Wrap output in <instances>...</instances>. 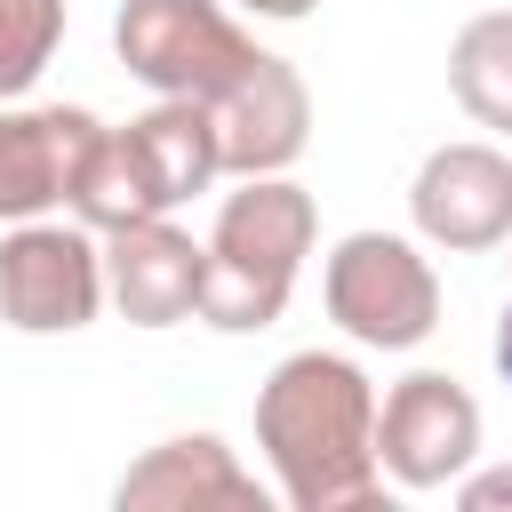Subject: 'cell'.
<instances>
[{
	"instance_id": "cell-1",
	"label": "cell",
	"mask_w": 512,
	"mask_h": 512,
	"mask_svg": "<svg viewBox=\"0 0 512 512\" xmlns=\"http://www.w3.org/2000/svg\"><path fill=\"white\" fill-rule=\"evenodd\" d=\"M256 448L296 512H368L384 496L376 392L336 352H296L256 392Z\"/></svg>"
},
{
	"instance_id": "cell-2",
	"label": "cell",
	"mask_w": 512,
	"mask_h": 512,
	"mask_svg": "<svg viewBox=\"0 0 512 512\" xmlns=\"http://www.w3.org/2000/svg\"><path fill=\"white\" fill-rule=\"evenodd\" d=\"M208 176H216L208 104L160 96V104L136 112L128 128H96V144H88V160H80V176H72V208H80V224L120 232V224L168 216V208L192 200Z\"/></svg>"
},
{
	"instance_id": "cell-3",
	"label": "cell",
	"mask_w": 512,
	"mask_h": 512,
	"mask_svg": "<svg viewBox=\"0 0 512 512\" xmlns=\"http://www.w3.org/2000/svg\"><path fill=\"white\" fill-rule=\"evenodd\" d=\"M312 192H296L288 176H248L224 208H216V232H208V272H200V320L248 336V328H272L288 288H296V264L312 248Z\"/></svg>"
},
{
	"instance_id": "cell-4",
	"label": "cell",
	"mask_w": 512,
	"mask_h": 512,
	"mask_svg": "<svg viewBox=\"0 0 512 512\" xmlns=\"http://www.w3.org/2000/svg\"><path fill=\"white\" fill-rule=\"evenodd\" d=\"M112 48L144 88L192 96V104H216L256 64V40L216 0H128L112 16Z\"/></svg>"
},
{
	"instance_id": "cell-5",
	"label": "cell",
	"mask_w": 512,
	"mask_h": 512,
	"mask_svg": "<svg viewBox=\"0 0 512 512\" xmlns=\"http://www.w3.org/2000/svg\"><path fill=\"white\" fill-rule=\"evenodd\" d=\"M320 288H328V320H336L344 336H360V344H384V352L424 344L432 320H440V280H432V264H424L408 240H392V232H352V240H336Z\"/></svg>"
},
{
	"instance_id": "cell-6",
	"label": "cell",
	"mask_w": 512,
	"mask_h": 512,
	"mask_svg": "<svg viewBox=\"0 0 512 512\" xmlns=\"http://www.w3.org/2000/svg\"><path fill=\"white\" fill-rule=\"evenodd\" d=\"M104 296V256L64 224H16L0 240V320L24 336L88 328Z\"/></svg>"
},
{
	"instance_id": "cell-7",
	"label": "cell",
	"mask_w": 512,
	"mask_h": 512,
	"mask_svg": "<svg viewBox=\"0 0 512 512\" xmlns=\"http://www.w3.org/2000/svg\"><path fill=\"white\" fill-rule=\"evenodd\" d=\"M480 448V400L440 376V368H416L408 384H392L384 416H376V464L400 480V488H448Z\"/></svg>"
},
{
	"instance_id": "cell-8",
	"label": "cell",
	"mask_w": 512,
	"mask_h": 512,
	"mask_svg": "<svg viewBox=\"0 0 512 512\" xmlns=\"http://www.w3.org/2000/svg\"><path fill=\"white\" fill-rule=\"evenodd\" d=\"M208 128H216V168H232V176H280L304 152V136H312V96H304V80H296L288 56L256 48V64L208 104Z\"/></svg>"
},
{
	"instance_id": "cell-9",
	"label": "cell",
	"mask_w": 512,
	"mask_h": 512,
	"mask_svg": "<svg viewBox=\"0 0 512 512\" xmlns=\"http://www.w3.org/2000/svg\"><path fill=\"white\" fill-rule=\"evenodd\" d=\"M408 208H416V232L456 248V256H480L512 232V160L488 152V144H440L416 184H408Z\"/></svg>"
},
{
	"instance_id": "cell-10",
	"label": "cell",
	"mask_w": 512,
	"mask_h": 512,
	"mask_svg": "<svg viewBox=\"0 0 512 512\" xmlns=\"http://www.w3.org/2000/svg\"><path fill=\"white\" fill-rule=\"evenodd\" d=\"M96 112L80 104H32L0 112V224H32L56 200H72V176L96 144Z\"/></svg>"
},
{
	"instance_id": "cell-11",
	"label": "cell",
	"mask_w": 512,
	"mask_h": 512,
	"mask_svg": "<svg viewBox=\"0 0 512 512\" xmlns=\"http://www.w3.org/2000/svg\"><path fill=\"white\" fill-rule=\"evenodd\" d=\"M200 272H208V248H192V232H176L168 216L120 224L104 248V288L136 328H176L184 312H200Z\"/></svg>"
},
{
	"instance_id": "cell-12",
	"label": "cell",
	"mask_w": 512,
	"mask_h": 512,
	"mask_svg": "<svg viewBox=\"0 0 512 512\" xmlns=\"http://www.w3.org/2000/svg\"><path fill=\"white\" fill-rule=\"evenodd\" d=\"M184 504H240V512H264V488L232 464L224 440L192 432V440H168L152 448L144 464L120 472V512H184Z\"/></svg>"
},
{
	"instance_id": "cell-13",
	"label": "cell",
	"mask_w": 512,
	"mask_h": 512,
	"mask_svg": "<svg viewBox=\"0 0 512 512\" xmlns=\"http://www.w3.org/2000/svg\"><path fill=\"white\" fill-rule=\"evenodd\" d=\"M448 88L456 104L480 120V128H504L512 136V8L496 16H472L448 48Z\"/></svg>"
},
{
	"instance_id": "cell-14",
	"label": "cell",
	"mask_w": 512,
	"mask_h": 512,
	"mask_svg": "<svg viewBox=\"0 0 512 512\" xmlns=\"http://www.w3.org/2000/svg\"><path fill=\"white\" fill-rule=\"evenodd\" d=\"M64 40V0H0V104L24 96Z\"/></svg>"
},
{
	"instance_id": "cell-15",
	"label": "cell",
	"mask_w": 512,
	"mask_h": 512,
	"mask_svg": "<svg viewBox=\"0 0 512 512\" xmlns=\"http://www.w3.org/2000/svg\"><path fill=\"white\" fill-rule=\"evenodd\" d=\"M456 504H464V512H512V464H496V472L464 480V488H456Z\"/></svg>"
},
{
	"instance_id": "cell-16",
	"label": "cell",
	"mask_w": 512,
	"mask_h": 512,
	"mask_svg": "<svg viewBox=\"0 0 512 512\" xmlns=\"http://www.w3.org/2000/svg\"><path fill=\"white\" fill-rule=\"evenodd\" d=\"M240 8H256V16H312L320 0H240Z\"/></svg>"
},
{
	"instance_id": "cell-17",
	"label": "cell",
	"mask_w": 512,
	"mask_h": 512,
	"mask_svg": "<svg viewBox=\"0 0 512 512\" xmlns=\"http://www.w3.org/2000/svg\"><path fill=\"white\" fill-rule=\"evenodd\" d=\"M496 376L512 384V304H504V320H496Z\"/></svg>"
}]
</instances>
